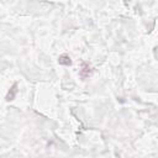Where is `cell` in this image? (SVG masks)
Instances as JSON below:
<instances>
[{
  "label": "cell",
  "mask_w": 158,
  "mask_h": 158,
  "mask_svg": "<svg viewBox=\"0 0 158 158\" xmlns=\"http://www.w3.org/2000/svg\"><path fill=\"white\" fill-rule=\"evenodd\" d=\"M17 93H19V89H17V83H14L12 84V86L10 88V90L7 91V94H6V101H12V100H15V98H16V95H17Z\"/></svg>",
  "instance_id": "obj_2"
},
{
  "label": "cell",
  "mask_w": 158,
  "mask_h": 158,
  "mask_svg": "<svg viewBox=\"0 0 158 158\" xmlns=\"http://www.w3.org/2000/svg\"><path fill=\"white\" fill-rule=\"evenodd\" d=\"M93 73H94V69L89 65V63L86 62H83L81 65H80V69H79V77L81 80H86L89 78L93 77Z\"/></svg>",
  "instance_id": "obj_1"
},
{
  "label": "cell",
  "mask_w": 158,
  "mask_h": 158,
  "mask_svg": "<svg viewBox=\"0 0 158 158\" xmlns=\"http://www.w3.org/2000/svg\"><path fill=\"white\" fill-rule=\"evenodd\" d=\"M58 63L60 64V65H72V59H70V57L68 56V54H60L59 57H58Z\"/></svg>",
  "instance_id": "obj_3"
}]
</instances>
